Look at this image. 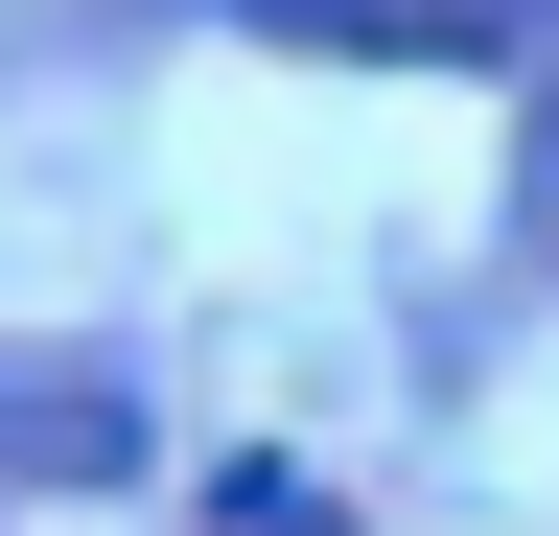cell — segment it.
Here are the masks:
<instances>
[{"instance_id": "1", "label": "cell", "mask_w": 559, "mask_h": 536, "mask_svg": "<svg viewBox=\"0 0 559 536\" xmlns=\"http://www.w3.org/2000/svg\"><path fill=\"white\" fill-rule=\"evenodd\" d=\"M280 47H373V71H536L559 0H257Z\"/></svg>"}, {"instance_id": "2", "label": "cell", "mask_w": 559, "mask_h": 536, "mask_svg": "<svg viewBox=\"0 0 559 536\" xmlns=\"http://www.w3.org/2000/svg\"><path fill=\"white\" fill-rule=\"evenodd\" d=\"M513 234L559 257V47H536V71H513Z\"/></svg>"}, {"instance_id": "3", "label": "cell", "mask_w": 559, "mask_h": 536, "mask_svg": "<svg viewBox=\"0 0 559 536\" xmlns=\"http://www.w3.org/2000/svg\"><path fill=\"white\" fill-rule=\"evenodd\" d=\"M210 513H234V536H326V490H304V466H234Z\"/></svg>"}]
</instances>
